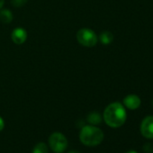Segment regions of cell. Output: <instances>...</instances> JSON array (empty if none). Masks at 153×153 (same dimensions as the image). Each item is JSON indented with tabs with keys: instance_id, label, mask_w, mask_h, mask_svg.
Masks as SVG:
<instances>
[{
	"instance_id": "1",
	"label": "cell",
	"mask_w": 153,
	"mask_h": 153,
	"mask_svg": "<svg viewBox=\"0 0 153 153\" xmlns=\"http://www.w3.org/2000/svg\"><path fill=\"white\" fill-rule=\"evenodd\" d=\"M105 123L112 128H119L126 121L127 114L124 106L119 102H114L106 106L103 114Z\"/></svg>"
},
{
	"instance_id": "2",
	"label": "cell",
	"mask_w": 153,
	"mask_h": 153,
	"mask_svg": "<svg viewBox=\"0 0 153 153\" xmlns=\"http://www.w3.org/2000/svg\"><path fill=\"white\" fill-rule=\"evenodd\" d=\"M79 140L88 147H95L103 141L104 132L96 125H85L79 131Z\"/></svg>"
},
{
	"instance_id": "3",
	"label": "cell",
	"mask_w": 153,
	"mask_h": 153,
	"mask_svg": "<svg viewBox=\"0 0 153 153\" xmlns=\"http://www.w3.org/2000/svg\"><path fill=\"white\" fill-rule=\"evenodd\" d=\"M49 146L55 153H63L68 148V140L64 134L56 131L49 137Z\"/></svg>"
},
{
	"instance_id": "4",
	"label": "cell",
	"mask_w": 153,
	"mask_h": 153,
	"mask_svg": "<svg viewBox=\"0 0 153 153\" xmlns=\"http://www.w3.org/2000/svg\"><path fill=\"white\" fill-rule=\"evenodd\" d=\"M79 43L85 47H94L97 43L98 37L96 33L89 28H82L76 33Z\"/></svg>"
},
{
	"instance_id": "5",
	"label": "cell",
	"mask_w": 153,
	"mask_h": 153,
	"mask_svg": "<svg viewBox=\"0 0 153 153\" xmlns=\"http://www.w3.org/2000/svg\"><path fill=\"white\" fill-rule=\"evenodd\" d=\"M140 132L147 139H153V116L149 115L143 119L140 124Z\"/></svg>"
},
{
	"instance_id": "6",
	"label": "cell",
	"mask_w": 153,
	"mask_h": 153,
	"mask_svg": "<svg viewBox=\"0 0 153 153\" xmlns=\"http://www.w3.org/2000/svg\"><path fill=\"white\" fill-rule=\"evenodd\" d=\"M11 38H12V41L16 44L21 45V44L25 43L27 39V32L25 31V29H24L22 27H17V28L14 29V31L12 32Z\"/></svg>"
},
{
	"instance_id": "7",
	"label": "cell",
	"mask_w": 153,
	"mask_h": 153,
	"mask_svg": "<svg viewBox=\"0 0 153 153\" xmlns=\"http://www.w3.org/2000/svg\"><path fill=\"white\" fill-rule=\"evenodd\" d=\"M140 98L137 95H128L123 99V105L130 110H135L140 107Z\"/></svg>"
},
{
	"instance_id": "8",
	"label": "cell",
	"mask_w": 153,
	"mask_h": 153,
	"mask_svg": "<svg viewBox=\"0 0 153 153\" xmlns=\"http://www.w3.org/2000/svg\"><path fill=\"white\" fill-rule=\"evenodd\" d=\"M0 21L3 24H10L13 21V14L8 9L0 10Z\"/></svg>"
},
{
	"instance_id": "9",
	"label": "cell",
	"mask_w": 153,
	"mask_h": 153,
	"mask_svg": "<svg viewBox=\"0 0 153 153\" xmlns=\"http://www.w3.org/2000/svg\"><path fill=\"white\" fill-rule=\"evenodd\" d=\"M88 122L91 125H97L102 123V116L97 112H92L88 115Z\"/></svg>"
},
{
	"instance_id": "10",
	"label": "cell",
	"mask_w": 153,
	"mask_h": 153,
	"mask_svg": "<svg viewBox=\"0 0 153 153\" xmlns=\"http://www.w3.org/2000/svg\"><path fill=\"white\" fill-rule=\"evenodd\" d=\"M99 40L100 42L105 44V45H108L110 44L113 40H114V35L111 32H108V31H105L104 33H102L99 36Z\"/></svg>"
},
{
	"instance_id": "11",
	"label": "cell",
	"mask_w": 153,
	"mask_h": 153,
	"mask_svg": "<svg viewBox=\"0 0 153 153\" xmlns=\"http://www.w3.org/2000/svg\"><path fill=\"white\" fill-rule=\"evenodd\" d=\"M32 153H49V148L46 143L39 142L34 146Z\"/></svg>"
},
{
	"instance_id": "12",
	"label": "cell",
	"mask_w": 153,
	"mask_h": 153,
	"mask_svg": "<svg viewBox=\"0 0 153 153\" xmlns=\"http://www.w3.org/2000/svg\"><path fill=\"white\" fill-rule=\"evenodd\" d=\"M11 3L16 7H21L27 3V0H11Z\"/></svg>"
},
{
	"instance_id": "13",
	"label": "cell",
	"mask_w": 153,
	"mask_h": 153,
	"mask_svg": "<svg viewBox=\"0 0 153 153\" xmlns=\"http://www.w3.org/2000/svg\"><path fill=\"white\" fill-rule=\"evenodd\" d=\"M143 149H144V151L147 152V153H152V152H153V146H152V144H150V143L145 144V146H144Z\"/></svg>"
},
{
	"instance_id": "14",
	"label": "cell",
	"mask_w": 153,
	"mask_h": 153,
	"mask_svg": "<svg viewBox=\"0 0 153 153\" xmlns=\"http://www.w3.org/2000/svg\"><path fill=\"white\" fill-rule=\"evenodd\" d=\"M5 128V122H4V119L0 116V131H3Z\"/></svg>"
},
{
	"instance_id": "15",
	"label": "cell",
	"mask_w": 153,
	"mask_h": 153,
	"mask_svg": "<svg viewBox=\"0 0 153 153\" xmlns=\"http://www.w3.org/2000/svg\"><path fill=\"white\" fill-rule=\"evenodd\" d=\"M4 4H5V0H0V9L4 7Z\"/></svg>"
},
{
	"instance_id": "16",
	"label": "cell",
	"mask_w": 153,
	"mask_h": 153,
	"mask_svg": "<svg viewBox=\"0 0 153 153\" xmlns=\"http://www.w3.org/2000/svg\"><path fill=\"white\" fill-rule=\"evenodd\" d=\"M68 153H80V152L78 151V150H71V151H69V152H68Z\"/></svg>"
},
{
	"instance_id": "17",
	"label": "cell",
	"mask_w": 153,
	"mask_h": 153,
	"mask_svg": "<svg viewBox=\"0 0 153 153\" xmlns=\"http://www.w3.org/2000/svg\"><path fill=\"white\" fill-rule=\"evenodd\" d=\"M125 153H138V152L135 151V150H129V151H127V152H125Z\"/></svg>"
},
{
	"instance_id": "18",
	"label": "cell",
	"mask_w": 153,
	"mask_h": 153,
	"mask_svg": "<svg viewBox=\"0 0 153 153\" xmlns=\"http://www.w3.org/2000/svg\"><path fill=\"white\" fill-rule=\"evenodd\" d=\"M152 105H153V102H152Z\"/></svg>"
}]
</instances>
